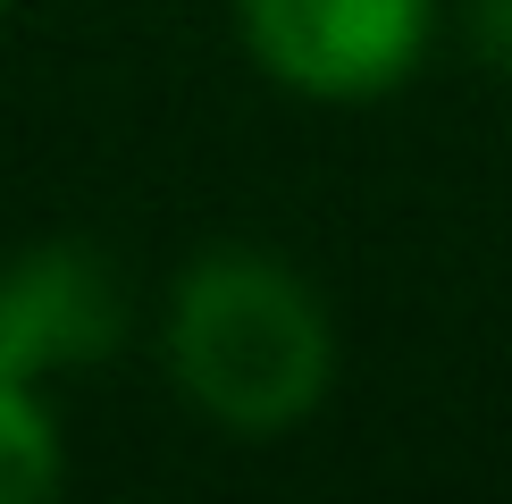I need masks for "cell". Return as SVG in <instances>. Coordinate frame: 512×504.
Returning <instances> with one entry per match:
<instances>
[{
  "instance_id": "obj_1",
  "label": "cell",
  "mask_w": 512,
  "mask_h": 504,
  "mask_svg": "<svg viewBox=\"0 0 512 504\" xmlns=\"http://www.w3.org/2000/svg\"><path fill=\"white\" fill-rule=\"evenodd\" d=\"M168 370L227 437H277L311 420L336 378L328 303L277 252L219 244L168 294Z\"/></svg>"
},
{
  "instance_id": "obj_2",
  "label": "cell",
  "mask_w": 512,
  "mask_h": 504,
  "mask_svg": "<svg viewBox=\"0 0 512 504\" xmlns=\"http://www.w3.org/2000/svg\"><path fill=\"white\" fill-rule=\"evenodd\" d=\"M252 59L303 101H378L420 68L437 0H236Z\"/></svg>"
},
{
  "instance_id": "obj_3",
  "label": "cell",
  "mask_w": 512,
  "mask_h": 504,
  "mask_svg": "<svg viewBox=\"0 0 512 504\" xmlns=\"http://www.w3.org/2000/svg\"><path fill=\"white\" fill-rule=\"evenodd\" d=\"M126 336V286L93 244H34L0 261V378L51 387L110 362Z\"/></svg>"
},
{
  "instance_id": "obj_4",
  "label": "cell",
  "mask_w": 512,
  "mask_h": 504,
  "mask_svg": "<svg viewBox=\"0 0 512 504\" xmlns=\"http://www.w3.org/2000/svg\"><path fill=\"white\" fill-rule=\"evenodd\" d=\"M59 488H68V446L42 387L0 378V504H51Z\"/></svg>"
},
{
  "instance_id": "obj_5",
  "label": "cell",
  "mask_w": 512,
  "mask_h": 504,
  "mask_svg": "<svg viewBox=\"0 0 512 504\" xmlns=\"http://www.w3.org/2000/svg\"><path fill=\"white\" fill-rule=\"evenodd\" d=\"M471 42L512 68V0H471Z\"/></svg>"
},
{
  "instance_id": "obj_6",
  "label": "cell",
  "mask_w": 512,
  "mask_h": 504,
  "mask_svg": "<svg viewBox=\"0 0 512 504\" xmlns=\"http://www.w3.org/2000/svg\"><path fill=\"white\" fill-rule=\"evenodd\" d=\"M0 17H9V0H0Z\"/></svg>"
}]
</instances>
